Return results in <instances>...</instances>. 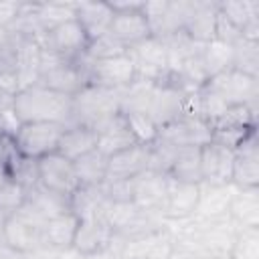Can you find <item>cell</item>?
Masks as SVG:
<instances>
[{
    "label": "cell",
    "mask_w": 259,
    "mask_h": 259,
    "mask_svg": "<svg viewBox=\"0 0 259 259\" xmlns=\"http://www.w3.org/2000/svg\"><path fill=\"white\" fill-rule=\"evenodd\" d=\"M12 117L18 123H34V121H49V123H71L73 111V97L53 91L40 83L24 87L16 91L12 97Z\"/></svg>",
    "instance_id": "1"
},
{
    "label": "cell",
    "mask_w": 259,
    "mask_h": 259,
    "mask_svg": "<svg viewBox=\"0 0 259 259\" xmlns=\"http://www.w3.org/2000/svg\"><path fill=\"white\" fill-rule=\"evenodd\" d=\"M121 91L87 83L77 95H73V111L69 125H85L99 130L103 123L121 113Z\"/></svg>",
    "instance_id": "2"
},
{
    "label": "cell",
    "mask_w": 259,
    "mask_h": 259,
    "mask_svg": "<svg viewBox=\"0 0 259 259\" xmlns=\"http://www.w3.org/2000/svg\"><path fill=\"white\" fill-rule=\"evenodd\" d=\"M42 225L45 221L26 202H22L4 219L6 247L18 255H30L38 251L42 247Z\"/></svg>",
    "instance_id": "3"
},
{
    "label": "cell",
    "mask_w": 259,
    "mask_h": 259,
    "mask_svg": "<svg viewBox=\"0 0 259 259\" xmlns=\"http://www.w3.org/2000/svg\"><path fill=\"white\" fill-rule=\"evenodd\" d=\"M65 125L49 123V121H34V123H18L12 130V146L14 150L30 160H40L53 152H57L61 134Z\"/></svg>",
    "instance_id": "4"
},
{
    "label": "cell",
    "mask_w": 259,
    "mask_h": 259,
    "mask_svg": "<svg viewBox=\"0 0 259 259\" xmlns=\"http://www.w3.org/2000/svg\"><path fill=\"white\" fill-rule=\"evenodd\" d=\"M202 87L214 93L225 105H257L259 99V79L233 67L212 75Z\"/></svg>",
    "instance_id": "5"
},
{
    "label": "cell",
    "mask_w": 259,
    "mask_h": 259,
    "mask_svg": "<svg viewBox=\"0 0 259 259\" xmlns=\"http://www.w3.org/2000/svg\"><path fill=\"white\" fill-rule=\"evenodd\" d=\"M85 75H87V83L107 89H127L138 81L136 65L130 51L123 55L97 59V61H89L85 57Z\"/></svg>",
    "instance_id": "6"
},
{
    "label": "cell",
    "mask_w": 259,
    "mask_h": 259,
    "mask_svg": "<svg viewBox=\"0 0 259 259\" xmlns=\"http://www.w3.org/2000/svg\"><path fill=\"white\" fill-rule=\"evenodd\" d=\"M40 45L55 51L63 61L81 63L87 57L89 38H87L83 26L77 22V18H73V20H67V22L47 30Z\"/></svg>",
    "instance_id": "7"
},
{
    "label": "cell",
    "mask_w": 259,
    "mask_h": 259,
    "mask_svg": "<svg viewBox=\"0 0 259 259\" xmlns=\"http://www.w3.org/2000/svg\"><path fill=\"white\" fill-rule=\"evenodd\" d=\"M127 51L134 59L138 81H150V83L168 81V53L162 38L150 36L130 47Z\"/></svg>",
    "instance_id": "8"
},
{
    "label": "cell",
    "mask_w": 259,
    "mask_h": 259,
    "mask_svg": "<svg viewBox=\"0 0 259 259\" xmlns=\"http://www.w3.org/2000/svg\"><path fill=\"white\" fill-rule=\"evenodd\" d=\"M174 148H202L212 142V125L202 117H178L158 127V138Z\"/></svg>",
    "instance_id": "9"
},
{
    "label": "cell",
    "mask_w": 259,
    "mask_h": 259,
    "mask_svg": "<svg viewBox=\"0 0 259 259\" xmlns=\"http://www.w3.org/2000/svg\"><path fill=\"white\" fill-rule=\"evenodd\" d=\"M38 182L47 190H53L67 198H71V194L81 186L73 162L59 152H53L38 160Z\"/></svg>",
    "instance_id": "10"
},
{
    "label": "cell",
    "mask_w": 259,
    "mask_h": 259,
    "mask_svg": "<svg viewBox=\"0 0 259 259\" xmlns=\"http://www.w3.org/2000/svg\"><path fill=\"white\" fill-rule=\"evenodd\" d=\"M14 51H12V71L18 81V91L38 83L40 75V53L42 45L34 36L14 34Z\"/></svg>",
    "instance_id": "11"
},
{
    "label": "cell",
    "mask_w": 259,
    "mask_h": 259,
    "mask_svg": "<svg viewBox=\"0 0 259 259\" xmlns=\"http://www.w3.org/2000/svg\"><path fill=\"white\" fill-rule=\"evenodd\" d=\"M184 97H186V91H182L180 87H176L170 81L154 83V89H152L146 113L152 117V121L158 127H162V125L182 117Z\"/></svg>",
    "instance_id": "12"
},
{
    "label": "cell",
    "mask_w": 259,
    "mask_h": 259,
    "mask_svg": "<svg viewBox=\"0 0 259 259\" xmlns=\"http://www.w3.org/2000/svg\"><path fill=\"white\" fill-rule=\"evenodd\" d=\"M170 178L152 170L142 172L134 178V204L150 214H162Z\"/></svg>",
    "instance_id": "13"
},
{
    "label": "cell",
    "mask_w": 259,
    "mask_h": 259,
    "mask_svg": "<svg viewBox=\"0 0 259 259\" xmlns=\"http://www.w3.org/2000/svg\"><path fill=\"white\" fill-rule=\"evenodd\" d=\"M233 162H235V152L210 142L200 148V174H202V184L210 186H227L231 184V174H233Z\"/></svg>",
    "instance_id": "14"
},
{
    "label": "cell",
    "mask_w": 259,
    "mask_h": 259,
    "mask_svg": "<svg viewBox=\"0 0 259 259\" xmlns=\"http://www.w3.org/2000/svg\"><path fill=\"white\" fill-rule=\"evenodd\" d=\"M172 253L174 239L166 229L127 239L121 245V259H170Z\"/></svg>",
    "instance_id": "15"
},
{
    "label": "cell",
    "mask_w": 259,
    "mask_h": 259,
    "mask_svg": "<svg viewBox=\"0 0 259 259\" xmlns=\"http://www.w3.org/2000/svg\"><path fill=\"white\" fill-rule=\"evenodd\" d=\"M231 184L235 188H259V142L257 130L235 150Z\"/></svg>",
    "instance_id": "16"
},
{
    "label": "cell",
    "mask_w": 259,
    "mask_h": 259,
    "mask_svg": "<svg viewBox=\"0 0 259 259\" xmlns=\"http://www.w3.org/2000/svg\"><path fill=\"white\" fill-rule=\"evenodd\" d=\"M113 239H115V231L103 217L83 219V221H79V229H77L71 251H75L77 255H81L85 259V257H91V255L107 249Z\"/></svg>",
    "instance_id": "17"
},
{
    "label": "cell",
    "mask_w": 259,
    "mask_h": 259,
    "mask_svg": "<svg viewBox=\"0 0 259 259\" xmlns=\"http://www.w3.org/2000/svg\"><path fill=\"white\" fill-rule=\"evenodd\" d=\"M217 12H219V2H188L182 30L194 42L200 45L214 40Z\"/></svg>",
    "instance_id": "18"
},
{
    "label": "cell",
    "mask_w": 259,
    "mask_h": 259,
    "mask_svg": "<svg viewBox=\"0 0 259 259\" xmlns=\"http://www.w3.org/2000/svg\"><path fill=\"white\" fill-rule=\"evenodd\" d=\"M144 8V6H142ZM142 8H132V10H117L113 12V20L109 26L111 36H115L123 47H134L146 38L152 36L148 18Z\"/></svg>",
    "instance_id": "19"
},
{
    "label": "cell",
    "mask_w": 259,
    "mask_h": 259,
    "mask_svg": "<svg viewBox=\"0 0 259 259\" xmlns=\"http://www.w3.org/2000/svg\"><path fill=\"white\" fill-rule=\"evenodd\" d=\"M219 12L241 30L243 38L259 40V2L257 0H227L219 2Z\"/></svg>",
    "instance_id": "20"
},
{
    "label": "cell",
    "mask_w": 259,
    "mask_h": 259,
    "mask_svg": "<svg viewBox=\"0 0 259 259\" xmlns=\"http://www.w3.org/2000/svg\"><path fill=\"white\" fill-rule=\"evenodd\" d=\"M150 144H136L111 158H107V180H132L148 170Z\"/></svg>",
    "instance_id": "21"
},
{
    "label": "cell",
    "mask_w": 259,
    "mask_h": 259,
    "mask_svg": "<svg viewBox=\"0 0 259 259\" xmlns=\"http://www.w3.org/2000/svg\"><path fill=\"white\" fill-rule=\"evenodd\" d=\"M168 178H170V176H168ZM198 194H200V184L178 182V180H172V178H170L162 217L174 219V221H184V219L194 217L196 202H198Z\"/></svg>",
    "instance_id": "22"
},
{
    "label": "cell",
    "mask_w": 259,
    "mask_h": 259,
    "mask_svg": "<svg viewBox=\"0 0 259 259\" xmlns=\"http://www.w3.org/2000/svg\"><path fill=\"white\" fill-rule=\"evenodd\" d=\"M77 229H79V217L71 210L47 219L42 225V247L53 249L57 253L71 251Z\"/></svg>",
    "instance_id": "23"
},
{
    "label": "cell",
    "mask_w": 259,
    "mask_h": 259,
    "mask_svg": "<svg viewBox=\"0 0 259 259\" xmlns=\"http://www.w3.org/2000/svg\"><path fill=\"white\" fill-rule=\"evenodd\" d=\"M95 132H97V148L95 150L101 152L105 158H111V156L138 144L132 130L127 127L123 113H117L113 119H109Z\"/></svg>",
    "instance_id": "24"
},
{
    "label": "cell",
    "mask_w": 259,
    "mask_h": 259,
    "mask_svg": "<svg viewBox=\"0 0 259 259\" xmlns=\"http://www.w3.org/2000/svg\"><path fill=\"white\" fill-rule=\"evenodd\" d=\"M75 18L83 26L89 42L109 32L113 8L109 2H75Z\"/></svg>",
    "instance_id": "25"
},
{
    "label": "cell",
    "mask_w": 259,
    "mask_h": 259,
    "mask_svg": "<svg viewBox=\"0 0 259 259\" xmlns=\"http://www.w3.org/2000/svg\"><path fill=\"white\" fill-rule=\"evenodd\" d=\"M233 192H235L233 184L210 186L200 182V194H198L194 217H198V221H214V219L229 217V204H231Z\"/></svg>",
    "instance_id": "26"
},
{
    "label": "cell",
    "mask_w": 259,
    "mask_h": 259,
    "mask_svg": "<svg viewBox=\"0 0 259 259\" xmlns=\"http://www.w3.org/2000/svg\"><path fill=\"white\" fill-rule=\"evenodd\" d=\"M97 148V132L85 125H67L61 134L57 152L71 162L79 160L81 156L93 152Z\"/></svg>",
    "instance_id": "27"
},
{
    "label": "cell",
    "mask_w": 259,
    "mask_h": 259,
    "mask_svg": "<svg viewBox=\"0 0 259 259\" xmlns=\"http://www.w3.org/2000/svg\"><path fill=\"white\" fill-rule=\"evenodd\" d=\"M259 188H235L229 204V217L239 229L259 227Z\"/></svg>",
    "instance_id": "28"
},
{
    "label": "cell",
    "mask_w": 259,
    "mask_h": 259,
    "mask_svg": "<svg viewBox=\"0 0 259 259\" xmlns=\"http://www.w3.org/2000/svg\"><path fill=\"white\" fill-rule=\"evenodd\" d=\"M69 206H71V212H75L79 217V221H83V219H99V217L105 219L109 200L105 198L101 184L99 186H79L71 194Z\"/></svg>",
    "instance_id": "29"
},
{
    "label": "cell",
    "mask_w": 259,
    "mask_h": 259,
    "mask_svg": "<svg viewBox=\"0 0 259 259\" xmlns=\"http://www.w3.org/2000/svg\"><path fill=\"white\" fill-rule=\"evenodd\" d=\"M24 202H26L42 221L53 219V217H57V214H63V212L71 210L67 196H61V194H57V192H53V190H47V188L40 186V184L34 186V188H30V190L26 192Z\"/></svg>",
    "instance_id": "30"
},
{
    "label": "cell",
    "mask_w": 259,
    "mask_h": 259,
    "mask_svg": "<svg viewBox=\"0 0 259 259\" xmlns=\"http://www.w3.org/2000/svg\"><path fill=\"white\" fill-rule=\"evenodd\" d=\"M168 176L178 182H190V184H200L202 174H200V148H178L174 162L168 170Z\"/></svg>",
    "instance_id": "31"
},
{
    "label": "cell",
    "mask_w": 259,
    "mask_h": 259,
    "mask_svg": "<svg viewBox=\"0 0 259 259\" xmlns=\"http://www.w3.org/2000/svg\"><path fill=\"white\" fill-rule=\"evenodd\" d=\"M81 186H99L107 178V158L93 150L73 162Z\"/></svg>",
    "instance_id": "32"
},
{
    "label": "cell",
    "mask_w": 259,
    "mask_h": 259,
    "mask_svg": "<svg viewBox=\"0 0 259 259\" xmlns=\"http://www.w3.org/2000/svg\"><path fill=\"white\" fill-rule=\"evenodd\" d=\"M200 59H202L206 79H210L212 75L233 67V45L221 42L217 38L210 42H204L200 51Z\"/></svg>",
    "instance_id": "33"
},
{
    "label": "cell",
    "mask_w": 259,
    "mask_h": 259,
    "mask_svg": "<svg viewBox=\"0 0 259 259\" xmlns=\"http://www.w3.org/2000/svg\"><path fill=\"white\" fill-rule=\"evenodd\" d=\"M75 18V2H42L34 4V20L42 32Z\"/></svg>",
    "instance_id": "34"
},
{
    "label": "cell",
    "mask_w": 259,
    "mask_h": 259,
    "mask_svg": "<svg viewBox=\"0 0 259 259\" xmlns=\"http://www.w3.org/2000/svg\"><path fill=\"white\" fill-rule=\"evenodd\" d=\"M6 172L10 174V178L20 184L26 192L34 186H38V160H30V158H24L20 156L14 146H12V152L8 156V162H6Z\"/></svg>",
    "instance_id": "35"
},
{
    "label": "cell",
    "mask_w": 259,
    "mask_h": 259,
    "mask_svg": "<svg viewBox=\"0 0 259 259\" xmlns=\"http://www.w3.org/2000/svg\"><path fill=\"white\" fill-rule=\"evenodd\" d=\"M210 125L212 130L257 127V105H229Z\"/></svg>",
    "instance_id": "36"
},
{
    "label": "cell",
    "mask_w": 259,
    "mask_h": 259,
    "mask_svg": "<svg viewBox=\"0 0 259 259\" xmlns=\"http://www.w3.org/2000/svg\"><path fill=\"white\" fill-rule=\"evenodd\" d=\"M233 69L259 79V40L239 38L233 45Z\"/></svg>",
    "instance_id": "37"
},
{
    "label": "cell",
    "mask_w": 259,
    "mask_h": 259,
    "mask_svg": "<svg viewBox=\"0 0 259 259\" xmlns=\"http://www.w3.org/2000/svg\"><path fill=\"white\" fill-rule=\"evenodd\" d=\"M121 113H123V117L127 121V127L132 130L138 144L148 146V144L156 142L158 125L152 121V117L148 113H144V111H121Z\"/></svg>",
    "instance_id": "38"
},
{
    "label": "cell",
    "mask_w": 259,
    "mask_h": 259,
    "mask_svg": "<svg viewBox=\"0 0 259 259\" xmlns=\"http://www.w3.org/2000/svg\"><path fill=\"white\" fill-rule=\"evenodd\" d=\"M24 198H26V190L10 178L6 168H0V212L8 214L16 210L24 202Z\"/></svg>",
    "instance_id": "39"
},
{
    "label": "cell",
    "mask_w": 259,
    "mask_h": 259,
    "mask_svg": "<svg viewBox=\"0 0 259 259\" xmlns=\"http://www.w3.org/2000/svg\"><path fill=\"white\" fill-rule=\"evenodd\" d=\"M176 150H178V148H174V146H170V144H164V142H160V140L152 142V144H150V162H148V170L168 176V170H170V166H172V162H174Z\"/></svg>",
    "instance_id": "40"
},
{
    "label": "cell",
    "mask_w": 259,
    "mask_h": 259,
    "mask_svg": "<svg viewBox=\"0 0 259 259\" xmlns=\"http://www.w3.org/2000/svg\"><path fill=\"white\" fill-rule=\"evenodd\" d=\"M123 53H127V47H123L115 36H111V32H105L103 36L89 42L87 59L97 61V59H107V57H115V55H123Z\"/></svg>",
    "instance_id": "41"
},
{
    "label": "cell",
    "mask_w": 259,
    "mask_h": 259,
    "mask_svg": "<svg viewBox=\"0 0 259 259\" xmlns=\"http://www.w3.org/2000/svg\"><path fill=\"white\" fill-rule=\"evenodd\" d=\"M24 2H0V28H8L22 12Z\"/></svg>",
    "instance_id": "42"
},
{
    "label": "cell",
    "mask_w": 259,
    "mask_h": 259,
    "mask_svg": "<svg viewBox=\"0 0 259 259\" xmlns=\"http://www.w3.org/2000/svg\"><path fill=\"white\" fill-rule=\"evenodd\" d=\"M10 152H12V138L8 136V138H2V140H0V168L6 166Z\"/></svg>",
    "instance_id": "43"
},
{
    "label": "cell",
    "mask_w": 259,
    "mask_h": 259,
    "mask_svg": "<svg viewBox=\"0 0 259 259\" xmlns=\"http://www.w3.org/2000/svg\"><path fill=\"white\" fill-rule=\"evenodd\" d=\"M8 136H12V127L8 125L6 111L0 109V140H2V138H8Z\"/></svg>",
    "instance_id": "44"
},
{
    "label": "cell",
    "mask_w": 259,
    "mask_h": 259,
    "mask_svg": "<svg viewBox=\"0 0 259 259\" xmlns=\"http://www.w3.org/2000/svg\"><path fill=\"white\" fill-rule=\"evenodd\" d=\"M4 219H6V214H2V212H0V251H2V249H6V237H4Z\"/></svg>",
    "instance_id": "45"
}]
</instances>
